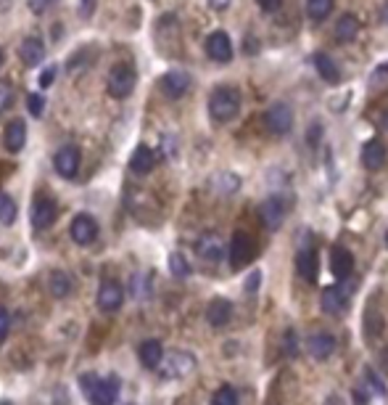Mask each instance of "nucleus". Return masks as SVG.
I'll list each match as a JSON object with an SVG mask.
<instances>
[{
    "label": "nucleus",
    "mask_w": 388,
    "mask_h": 405,
    "mask_svg": "<svg viewBox=\"0 0 388 405\" xmlns=\"http://www.w3.org/2000/svg\"><path fill=\"white\" fill-rule=\"evenodd\" d=\"M240 112V93L230 85L214 88L209 95V114L214 122H230Z\"/></svg>",
    "instance_id": "1"
},
{
    "label": "nucleus",
    "mask_w": 388,
    "mask_h": 405,
    "mask_svg": "<svg viewBox=\"0 0 388 405\" xmlns=\"http://www.w3.org/2000/svg\"><path fill=\"white\" fill-rule=\"evenodd\" d=\"M80 386H82L85 397L90 400V405L117 403V382H114V379H101V377H95V374H82V377H80Z\"/></svg>",
    "instance_id": "2"
},
{
    "label": "nucleus",
    "mask_w": 388,
    "mask_h": 405,
    "mask_svg": "<svg viewBox=\"0 0 388 405\" xmlns=\"http://www.w3.org/2000/svg\"><path fill=\"white\" fill-rule=\"evenodd\" d=\"M135 83H138V75L129 64H117L109 72V80H106V90H109L111 98H127L132 90H135Z\"/></svg>",
    "instance_id": "3"
},
{
    "label": "nucleus",
    "mask_w": 388,
    "mask_h": 405,
    "mask_svg": "<svg viewBox=\"0 0 388 405\" xmlns=\"http://www.w3.org/2000/svg\"><path fill=\"white\" fill-rule=\"evenodd\" d=\"M195 368V358L190 352H183V349H177L172 355H166L161 360V366H158V374L164 379H185L188 374H193Z\"/></svg>",
    "instance_id": "4"
},
{
    "label": "nucleus",
    "mask_w": 388,
    "mask_h": 405,
    "mask_svg": "<svg viewBox=\"0 0 388 405\" xmlns=\"http://www.w3.org/2000/svg\"><path fill=\"white\" fill-rule=\"evenodd\" d=\"M257 255V246H254V238H251L246 231H235L232 233V241H230V263L232 268L238 270V268H246V265L254 260Z\"/></svg>",
    "instance_id": "5"
},
{
    "label": "nucleus",
    "mask_w": 388,
    "mask_h": 405,
    "mask_svg": "<svg viewBox=\"0 0 388 405\" xmlns=\"http://www.w3.org/2000/svg\"><path fill=\"white\" fill-rule=\"evenodd\" d=\"M264 122H267V130L272 135H286L293 127V112L288 104H272L269 112L264 114Z\"/></svg>",
    "instance_id": "6"
},
{
    "label": "nucleus",
    "mask_w": 388,
    "mask_h": 405,
    "mask_svg": "<svg viewBox=\"0 0 388 405\" xmlns=\"http://www.w3.org/2000/svg\"><path fill=\"white\" fill-rule=\"evenodd\" d=\"M193 85L190 75L185 69H169L164 77H161V90H164L166 98H183Z\"/></svg>",
    "instance_id": "7"
},
{
    "label": "nucleus",
    "mask_w": 388,
    "mask_h": 405,
    "mask_svg": "<svg viewBox=\"0 0 388 405\" xmlns=\"http://www.w3.org/2000/svg\"><path fill=\"white\" fill-rule=\"evenodd\" d=\"M206 53H209V58L212 61H220V64H227L232 58V40L227 32H222V29H217V32H212L209 38H206Z\"/></svg>",
    "instance_id": "8"
},
{
    "label": "nucleus",
    "mask_w": 388,
    "mask_h": 405,
    "mask_svg": "<svg viewBox=\"0 0 388 405\" xmlns=\"http://www.w3.org/2000/svg\"><path fill=\"white\" fill-rule=\"evenodd\" d=\"M53 167L61 178L72 180L74 175H77V170H80V149H77V146H64V149H58L53 157Z\"/></svg>",
    "instance_id": "9"
},
{
    "label": "nucleus",
    "mask_w": 388,
    "mask_h": 405,
    "mask_svg": "<svg viewBox=\"0 0 388 405\" xmlns=\"http://www.w3.org/2000/svg\"><path fill=\"white\" fill-rule=\"evenodd\" d=\"M69 233L72 238L77 241L80 246H87L95 241V236H98V223H95V217L92 215H77L72 220V228H69Z\"/></svg>",
    "instance_id": "10"
},
{
    "label": "nucleus",
    "mask_w": 388,
    "mask_h": 405,
    "mask_svg": "<svg viewBox=\"0 0 388 405\" xmlns=\"http://www.w3.org/2000/svg\"><path fill=\"white\" fill-rule=\"evenodd\" d=\"M95 302H98V307L103 312H114L122 307V302H124V289H122L117 281H103L98 294H95Z\"/></svg>",
    "instance_id": "11"
},
{
    "label": "nucleus",
    "mask_w": 388,
    "mask_h": 405,
    "mask_svg": "<svg viewBox=\"0 0 388 405\" xmlns=\"http://www.w3.org/2000/svg\"><path fill=\"white\" fill-rule=\"evenodd\" d=\"M55 215H58V207H55L53 199H45L40 196L35 199V204H32V226L37 228V231H45V228H50L55 223Z\"/></svg>",
    "instance_id": "12"
},
{
    "label": "nucleus",
    "mask_w": 388,
    "mask_h": 405,
    "mask_svg": "<svg viewBox=\"0 0 388 405\" xmlns=\"http://www.w3.org/2000/svg\"><path fill=\"white\" fill-rule=\"evenodd\" d=\"M283 217H286V207H283V201L277 196H269L259 204V220L264 223L267 231H277L283 226Z\"/></svg>",
    "instance_id": "13"
},
{
    "label": "nucleus",
    "mask_w": 388,
    "mask_h": 405,
    "mask_svg": "<svg viewBox=\"0 0 388 405\" xmlns=\"http://www.w3.org/2000/svg\"><path fill=\"white\" fill-rule=\"evenodd\" d=\"M386 157H388V151L386 146L378 141V138H372V141H367L365 146H362L360 151V162H362V167L370 172H378L383 164H386Z\"/></svg>",
    "instance_id": "14"
},
{
    "label": "nucleus",
    "mask_w": 388,
    "mask_h": 405,
    "mask_svg": "<svg viewBox=\"0 0 388 405\" xmlns=\"http://www.w3.org/2000/svg\"><path fill=\"white\" fill-rule=\"evenodd\" d=\"M335 337L333 334H328V331H317V334H312L309 340H306V352L312 355L314 360H328L335 352Z\"/></svg>",
    "instance_id": "15"
},
{
    "label": "nucleus",
    "mask_w": 388,
    "mask_h": 405,
    "mask_svg": "<svg viewBox=\"0 0 388 405\" xmlns=\"http://www.w3.org/2000/svg\"><path fill=\"white\" fill-rule=\"evenodd\" d=\"M320 307H323V312H328V315H343L346 307H349V294H343L341 286H328V289H323Z\"/></svg>",
    "instance_id": "16"
},
{
    "label": "nucleus",
    "mask_w": 388,
    "mask_h": 405,
    "mask_svg": "<svg viewBox=\"0 0 388 405\" xmlns=\"http://www.w3.org/2000/svg\"><path fill=\"white\" fill-rule=\"evenodd\" d=\"M195 252L206 263H220L225 257V241L220 238V233H203L195 244Z\"/></svg>",
    "instance_id": "17"
},
{
    "label": "nucleus",
    "mask_w": 388,
    "mask_h": 405,
    "mask_svg": "<svg viewBox=\"0 0 388 405\" xmlns=\"http://www.w3.org/2000/svg\"><path fill=\"white\" fill-rule=\"evenodd\" d=\"M230 318H232L230 300L217 297V300L209 302V307H206V320H209V326H214V329H225V326L230 323Z\"/></svg>",
    "instance_id": "18"
},
{
    "label": "nucleus",
    "mask_w": 388,
    "mask_h": 405,
    "mask_svg": "<svg viewBox=\"0 0 388 405\" xmlns=\"http://www.w3.org/2000/svg\"><path fill=\"white\" fill-rule=\"evenodd\" d=\"M330 270L335 278H349L354 270V255L346 246H333L330 249Z\"/></svg>",
    "instance_id": "19"
},
{
    "label": "nucleus",
    "mask_w": 388,
    "mask_h": 405,
    "mask_svg": "<svg viewBox=\"0 0 388 405\" xmlns=\"http://www.w3.org/2000/svg\"><path fill=\"white\" fill-rule=\"evenodd\" d=\"M3 143H6V149H9L11 154L24 149V143H27V125H24V120H11V122L6 125Z\"/></svg>",
    "instance_id": "20"
},
{
    "label": "nucleus",
    "mask_w": 388,
    "mask_h": 405,
    "mask_svg": "<svg viewBox=\"0 0 388 405\" xmlns=\"http://www.w3.org/2000/svg\"><path fill=\"white\" fill-rule=\"evenodd\" d=\"M138 358L146 368H158L164 360V347L158 340H148L138 347Z\"/></svg>",
    "instance_id": "21"
},
{
    "label": "nucleus",
    "mask_w": 388,
    "mask_h": 405,
    "mask_svg": "<svg viewBox=\"0 0 388 405\" xmlns=\"http://www.w3.org/2000/svg\"><path fill=\"white\" fill-rule=\"evenodd\" d=\"M156 167V154L148 149V146H138L132 151V159H129V170L138 172V175H148V172Z\"/></svg>",
    "instance_id": "22"
},
{
    "label": "nucleus",
    "mask_w": 388,
    "mask_h": 405,
    "mask_svg": "<svg viewBox=\"0 0 388 405\" xmlns=\"http://www.w3.org/2000/svg\"><path fill=\"white\" fill-rule=\"evenodd\" d=\"M18 56L27 66H37L43 58H45V46L40 38H24L21 48H18Z\"/></svg>",
    "instance_id": "23"
},
{
    "label": "nucleus",
    "mask_w": 388,
    "mask_h": 405,
    "mask_svg": "<svg viewBox=\"0 0 388 405\" xmlns=\"http://www.w3.org/2000/svg\"><path fill=\"white\" fill-rule=\"evenodd\" d=\"M314 66H317V75L323 77L328 85H338L341 83V69H338V64L328 53H317L314 56Z\"/></svg>",
    "instance_id": "24"
},
{
    "label": "nucleus",
    "mask_w": 388,
    "mask_h": 405,
    "mask_svg": "<svg viewBox=\"0 0 388 405\" xmlns=\"http://www.w3.org/2000/svg\"><path fill=\"white\" fill-rule=\"evenodd\" d=\"M296 268H298V273H301V278L309 283L317 281V252L314 249H301L298 255H296Z\"/></svg>",
    "instance_id": "25"
},
{
    "label": "nucleus",
    "mask_w": 388,
    "mask_h": 405,
    "mask_svg": "<svg viewBox=\"0 0 388 405\" xmlns=\"http://www.w3.org/2000/svg\"><path fill=\"white\" fill-rule=\"evenodd\" d=\"M360 29V19L354 14H343L341 19L335 21V40L338 43H351V40H357Z\"/></svg>",
    "instance_id": "26"
},
{
    "label": "nucleus",
    "mask_w": 388,
    "mask_h": 405,
    "mask_svg": "<svg viewBox=\"0 0 388 405\" xmlns=\"http://www.w3.org/2000/svg\"><path fill=\"white\" fill-rule=\"evenodd\" d=\"M48 289H50V294H53V297L64 300L66 294L72 292V278H69L64 270H53V273L48 275Z\"/></svg>",
    "instance_id": "27"
},
{
    "label": "nucleus",
    "mask_w": 388,
    "mask_h": 405,
    "mask_svg": "<svg viewBox=\"0 0 388 405\" xmlns=\"http://www.w3.org/2000/svg\"><path fill=\"white\" fill-rule=\"evenodd\" d=\"M306 14L314 21H325L333 14V0H306Z\"/></svg>",
    "instance_id": "28"
},
{
    "label": "nucleus",
    "mask_w": 388,
    "mask_h": 405,
    "mask_svg": "<svg viewBox=\"0 0 388 405\" xmlns=\"http://www.w3.org/2000/svg\"><path fill=\"white\" fill-rule=\"evenodd\" d=\"M212 186L214 191H220V194H232V191L240 189V178L232 175V172H220V175H214Z\"/></svg>",
    "instance_id": "29"
},
{
    "label": "nucleus",
    "mask_w": 388,
    "mask_h": 405,
    "mask_svg": "<svg viewBox=\"0 0 388 405\" xmlns=\"http://www.w3.org/2000/svg\"><path fill=\"white\" fill-rule=\"evenodd\" d=\"M16 220V201L9 194H0V226H14Z\"/></svg>",
    "instance_id": "30"
},
{
    "label": "nucleus",
    "mask_w": 388,
    "mask_h": 405,
    "mask_svg": "<svg viewBox=\"0 0 388 405\" xmlns=\"http://www.w3.org/2000/svg\"><path fill=\"white\" fill-rule=\"evenodd\" d=\"M383 329V318H380V312L375 307H370L367 315H365V334H367V340H375Z\"/></svg>",
    "instance_id": "31"
},
{
    "label": "nucleus",
    "mask_w": 388,
    "mask_h": 405,
    "mask_svg": "<svg viewBox=\"0 0 388 405\" xmlns=\"http://www.w3.org/2000/svg\"><path fill=\"white\" fill-rule=\"evenodd\" d=\"M212 405H238V392H235V386H230V384L220 386V389L212 395Z\"/></svg>",
    "instance_id": "32"
},
{
    "label": "nucleus",
    "mask_w": 388,
    "mask_h": 405,
    "mask_svg": "<svg viewBox=\"0 0 388 405\" xmlns=\"http://www.w3.org/2000/svg\"><path fill=\"white\" fill-rule=\"evenodd\" d=\"M169 270H172V275H177V278H185V275H190V265H188V260H185L183 255H169Z\"/></svg>",
    "instance_id": "33"
},
{
    "label": "nucleus",
    "mask_w": 388,
    "mask_h": 405,
    "mask_svg": "<svg viewBox=\"0 0 388 405\" xmlns=\"http://www.w3.org/2000/svg\"><path fill=\"white\" fill-rule=\"evenodd\" d=\"M365 382H367V384L372 386V392H378V395H386V392H388L386 382H383V379H380L378 374L372 371V368H367V371H365Z\"/></svg>",
    "instance_id": "34"
},
{
    "label": "nucleus",
    "mask_w": 388,
    "mask_h": 405,
    "mask_svg": "<svg viewBox=\"0 0 388 405\" xmlns=\"http://www.w3.org/2000/svg\"><path fill=\"white\" fill-rule=\"evenodd\" d=\"M14 104V88L9 83H0V112H6Z\"/></svg>",
    "instance_id": "35"
},
{
    "label": "nucleus",
    "mask_w": 388,
    "mask_h": 405,
    "mask_svg": "<svg viewBox=\"0 0 388 405\" xmlns=\"http://www.w3.org/2000/svg\"><path fill=\"white\" fill-rule=\"evenodd\" d=\"M27 106H29V112L35 114V117H40V114H43V109H45V98H43L40 93H32V95H29Z\"/></svg>",
    "instance_id": "36"
},
{
    "label": "nucleus",
    "mask_w": 388,
    "mask_h": 405,
    "mask_svg": "<svg viewBox=\"0 0 388 405\" xmlns=\"http://www.w3.org/2000/svg\"><path fill=\"white\" fill-rule=\"evenodd\" d=\"M9 331H11V315L6 307H0V342H6Z\"/></svg>",
    "instance_id": "37"
},
{
    "label": "nucleus",
    "mask_w": 388,
    "mask_h": 405,
    "mask_svg": "<svg viewBox=\"0 0 388 405\" xmlns=\"http://www.w3.org/2000/svg\"><path fill=\"white\" fill-rule=\"evenodd\" d=\"M95 9H98V0H80V16L82 19H90L92 14H95Z\"/></svg>",
    "instance_id": "38"
},
{
    "label": "nucleus",
    "mask_w": 388,
    "mask_h": 405,
    "mask_svg": "<svg viewBox=\"0 0 388 405\" xmlns=\"http://www.w3.org/2000/svg\"><path fill=\"white\" fill-rule=\"evenodd\" d=\"M259 286H262V270H254V273H251L249 278H246V292L254 294V292L259 289Z\"/></svg>",
    "instance_id": "39"
},
{
    "label": "nucleus",
    "mask_w": 388,
    "mask_h": 405,
    "mask_svg": "<svg viewBox=\"0 0 388 405\" xmlns=\"http://www.w3.org/2000/svg\"><path fill=\"white\" fill-rule=\"evenodd\" d=\"M29 3V9L35 11V14H43V11H48L50 6H55L58 0H27Z\"/></svg>",
    "instance_id": "40"
},
{
    "label": "nucleus",
    "mask_w": 388,
    "mask_h": 405,
    "mask_svg": "<svg viewBox=\"0 0 388 405\" xmlns=\"http://www.w3.org/2000/svg\"><path fill=\"white\" fill-rule=\"evenodd\" d=\"M259 9L264 11V14H275L280 6H283V0H257Z\"/></svg>",
    "instance_id": "41"
},
{
    "label": "nucleus",
    "mask_w": 388,
    "mask_h": 405,
    "mask_svg": "<svg viewBox=\"0 0 388 405\" xmlns=\"http://www.w3.org/2000/svg\"><path fill=\"white\" fill-rule=\"evenodd\" d=\"M296 352H298V349H296V334L293 331H286V355L293 358Z\"/></svg>",
    "instance_id": "42"
},
{
    "label": "nucleus",
    "mask_w": 388,
    "mask_h": 405,
    "mask_svg": "<svg viewBox=\"0 0 388 405\" xmlns=\"http://www.w3.org/2000/svg\"><path fill=\"white\" fill-rule=\"evenodd\" d=\"M212 9H217V11H225V9H230V3L232 0H206Z\"/></svg>",
    "instance_id": "43"
},
{
    "label": "nucleus",
    "mask_w": 388,
    "mask_h": 405,
    "mask_svg": "<svg viewBox=\"0 0 388 405\" xmlns=\"http://www.w3.org/2000/svg\"><path fill=\"white\" fill-rule=\"evenodd\" d=\"M354 397H357V405H367V392H362V386L354 389Z\"/></svg>",
    "instance_id": "44"
},
{
    "label": "nucleus",
    "mask_w": 388,
    "mask_h": 405,
    "mask_svg": "<svg viewBox=\"0 0 388 405\" xmlns=\"http://www.w3.org/2000/svg\"><path fill=\"white\" fill-rule=\"evenodd\" d=\"M378 19L383 21V24H388V3H386V6H380V11H378Z\"/></svg>",
    "instance_id": "45"
},
{
    "label": "nucleus",
    "mask_w": 388,
    "mask_h": 405,
    "mask_svg": "<svg viewBox=\"0 0 388 405\" xmlns=\"http://www.w3.org/2000/svg\"><path fill=\"white\" fill-rule=\"evenodd\" d=\"M53 72H55V69H53V66H50V69H48L45 75H43V85H48V83L53 80Z\"/></svg>",
    "instance_id": "46"
},
{
    "label": "nucleus",
    "mask_w": 388,
    "mask_h": 405,
    "mask_svg": "<svg viewBox=\"0 0 388 405\" xmlns=\"http://www.w3.org/2000/svg\"><path fill=\"white\" fill-rule=\"evenodd\" d=\"M378 75H380V77H388V61H386V64H380V66H378Z\"/></svg>",
    "instance_id": "47"
},
{
    "label": "nucleus",
    "mask_w": 388,
    "mask_h": 405,
    "mask_svg": "<svg viewBox=\"0 0 388 405\" xmlns=\"http://www.w3.org/2000/svg\"><path fill=\"white\" fill-rule=\"evenodd\" d=\"M383 127H386V132H388V112L383 114Z\"/></svg>",
    "instance_id": "48"
},
{
    "label": "nucleus",
    "mask_w": 388,
    "mask_h": 405,
    "mask_svg": "<svg viewBox=\"0 0 388 405\" xmlns=\"http://www.w3.org/2000/svg\"><path fill=\"white\" fill-rule=\"evenodd\" d=\"M0 66H3V48H0Z\"/></svg>",
    "instance_id": "49"
},
{
    "label": "nucleus",
    "mask_w": 388,
    "mask_h": 405,
    "mask_svg": "<svg viewBox=\"0 0 388 405\" xmlns=\"http://www.w3.org/2000/svg\"><path fill=\"white\" fill-rule=\"evenodd\" d=\"M386 246H388V231H386Z\"/></svg>",
    "instance_id": "50"
}]
</instances>
